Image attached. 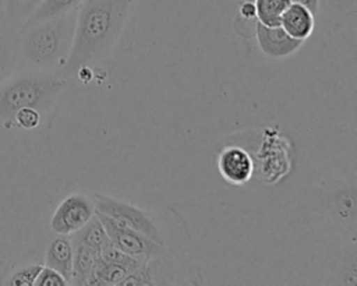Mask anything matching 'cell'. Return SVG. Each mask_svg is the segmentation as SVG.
Returning a JSON list of instances; mask_svg holds the SVG:
<instances>
[{"mask_svg":"<svg viewBox=\"0 0 357 286\" xmlns=\"http://www.w3.org/2000/svg\"><path fill=\"white\" fill-rule=\"evenodd\" d=\"M247 1H254V0H247Z\"/></svg>","mask_w":357,"mask_h":286,"instance_id":"cell-26","label":"cell"},{"mask_svg":"<svg viewBox=\"0 0 357 286\" xmlns=\"http://www.w3.org/2000/svg\"><path fill=\"white\" fill-rule=\"evenodd\" d=\"M77 10L24 29H18L17 53L21 68L50 71L63 68L70 53Z\"/></svg>","mask_w":357,"mask_h":286,"instance_id":"cell-2","label":"cell"},{"mask_svg":"<svg viewBox=\"0 0 357 286\" xmlns=\"http://www.w3.org/2000/svg\"><path fill=\"white\" fill-rule=\"evenodd\" d=\"M290 3V0H254L255 18L266 27H278L283 11Z\"/></svg>","mask_w":357,"mask_h":286,"instance_id":"cell-16","label":"cell"},{"mask_svg":"<svg viewBox=\"0 0 357 286\" xmlns=\"http://www.w3.org/2000/svg\"><path fill=\"white\" fill-rule=\"evenodd\" d=\"M134 0H82L61 75L70 80L103 57L119 40Z\"/></svg>","mask_w":357,"mask_h":286,"instance_id":"cell-1","label":"cell"},{"mask_svg":"<svg viewBox=\"0 0 357 286\" xmlns=\"http://www.w3.org/2000/svg\"><path fill=\"white\" fill-rule=\"evenodd\" d=\"M93 201V206L96 212H100L112 219H114L116 222L121 223L123 226H127L130 229H134L145 236H148L149 239L162 243L163 244V239H162V233L159 226L156 225L155 219L144 209L131 205L126 201L121 200H116L103 194H95L92 197Z\"/></svg>","mask_w":357,"mask_h":286,"instance_id":"cell-4","label":"cell"},{"mask_svg":"<svg viewBox=\"0 0 357 286\" xmlns=\"http://www.w3.org/2000/svg\"><path fill=\"white\" fill-rule=\"evenodd\" d=\"M39 3V0H21V7H20V21H22L31 10Z\"/></svg>","mask_w":357,"mask_h":286,"instance_id":"cell-23","label":"cell"},{"mask_svg":"<svg viewBox=\"0 0 357 286\" xmlns=\"http://www.w3.org/2000/svg\"><path fill=\"white\" fill-rule=\"evenodd\" d=\"M95 213L93 201L85 194L67 195L54 209L50 218V229L56 234L70 236L81 229Z\"/></svg>","mask_w":357,"mask_h":286,"instance_id":"cell-6","label":"cell"},{"mask_svg":"<svg viewBox=\"0 0 357 286\" xmlns=\"http://www.w3.org/2000/svg\"><path fill=\"white\" fill-rule=\"evenodd\" d=\"M0 25H6L4 22V0H0Z\"/></svg>","mask_w":357,"mask_h":286,"instance_id":"cell-25","label":"cell"},{"mask_svg":"<svg viewBox=\"0 0 357 286\" xmlns=\"http://www.w3.org/2000/svg\"><path fill=\"white\" fill-rule=\"evenodd\" d=\"M42 114L35 107H22L14 113L13 121L22 130H35L42 124Z\"/></svg>","mask_w":357,"mask_h":286,"instance_id":"cell-19","label":"cell"},{"mask_svg":"<svg viewBox=\"0 0 357 286\" xmlns=\"http://www.w3.org/2000/svg\"><path fill=\"white\" fill-rule=\"evenodd\" d=\"M20 68L17 39L0 27V84Z\"/></svg>","mask_w":357,"mask_h":286,"instance_id":"cell-14","label":"cell"},{"mask_svg":"<svg viewBox=\"0 0 357 286\" xmlns=\"http://www.w3.org/2000/svg\"><path fill=\"white\" fill-rule=\"evenodd\" d=\"M73 257L74 248L71 239L64 234H57L54 239L49 241L46 247L45 265L61 273L70 283L73 271Z\"/></svg>","mask_w":357,"mask_h":286,"instance_id":"cell-10","label":"cell"},{"mask_svg":"<svg viewBox=\"0 0 357 286\" xmlns=\"http://www.w3.org/2000/svg\"><path fill=\"white\" fill-rule=\"evenodd\" d=\"M73 271L70 285H88L91 275L93 273L100 254L84 244L73 243Z\"/></svg>","mask_w":357,"mask_h":286,"instance_id":"cell-12","label":"cell"},{"mask_svg":"<svg viewBox=\"0 0 357 286\" xmlns=\"http://www.w3.org/2000/svg\"><path fill=\"white\" fill-rule=\"evenodd\" d=\"M21 0H4V22L8 27H15L20 22Z\"/></svg>","mask_w":357,"mask_h":286,"instance_id":"cell-21","label":"cell"},{"mask_svg":"<svg viewBox=\"0 0 357 286\" xmlns=\"http://www.w3.org/2000/svg\"><path fill=\"white\" fill-rule=\"evenodd\" d=\"M67 80L61 74L22 68L0 84V120H13L22 107L49 112L63 92Z\"/></svg>","mask_w":357,"mask_h":286,"instance_id":"cell-3","label":"cell"},{"mask_svg":"<svg viewBox=\"0 0 357 286\" xmlns=\"http://www.w3.org/2000/svg\"><path fill=\"white\" fill-rule=\"evenodd\" d=\"M131 271L123 265L99 258L88 285H120Z\"/></svg>","mask_w":357,"mask_h":286,"instance_id":"cell-15","label":"cell"},{"mask_svg":"<svg viewBox=\"0 0 357 286\" xmlns=\"http://www.w3.org/2000/svg\"><path fill=\"white\" fill-rule=\"evenodd\" d=\"M81 1L82 0H39V3L22 20L18 29H24L31 25L68 14V13L77 10L79 7Z\"/></svg>","mask_w":357,"mask_h":286,"instance_id":"cell-11","label":"cell"},{"mask_svg":"<svg viewBox=\"0 0 357 286\" xmlns=\"http://www.w3.org/2000/svg\"><path fill=\"white\" fill-rule=\"evenodd\" d=\"M0 27H1V25H0Z\"/></svg>","mask_w":357,"mask_h":286,"instance_id":"cell-27","label":"cell"},{"mask_svg":"<svg viewBox=\"0 0 357 286\" xmlns=\"http://www.w3.org/2000/svg\"><path fill=\"white\" fill-rule=\"evenodd\" d=\"M218 169L220 176L230 184H245L254 172V162L247 151L240 146L225 148L218 158Z\"/></svg>","mask_w":357,"mask_h":286,"instance_id":"cell-8","label":"cell"},{"mask_svg":"<svg viewBox=\"0 0 357 286\" xmlns=\"http://www.w3.org/2000/svg\"><path fill=\"white\" fill-rule=\"evenodd\" d=\"M100 257H102L105 261L123 265V266L128 268L131 272H132L134 269L139 268L145 261H148V259H142V258L130 255V254L121 251L120 248L114 247L113 244H109L107 247H105V248L100 251Z\"/></svg>","mask_w":357,"mask_h":286,"instance_id":"cell-17","label":"cell"},{"mask_svg":"<svg viewBox=\"0 0 357 286\" xmlns=\"http://www.w3.org/2000/svg\"><path fill=\"white\" fill-rule=\"evenodd\" d=\"M96 216L102 222L110 243L120 248L121 251L142 258V259H152V258H159L165 253V247L162 243H158L148 236L130 229L127 226H123L121 223L116 222L114 219L96 212Z\"/></svg>","mask_w":357,"mask_h":286,"instance_id":"cell-5","label":"cell"},{"mask_svg":"<svg viewBox=\"0 0 357 286\" xmlns=\"http://www.w3.org/2000/svg\"><path fill=\"white\" fill-rule=\"evenodd\" d=\"M42 264H29L15 269L6 280V285L10 286H33L35 279L42 269Z\"/></svg>","mask_w":357,"mask_h":286,"instance_id":"cell-18","label":"cell"},{"mask_svg":"<svg viewBox=\"0 0 357 286\" xmlns=\"http://www.w3.org/2000/svg\"><path fill=\"white\" fill-rule=\"evenodd\" d=\"M315 14H312L307 7L290 3L280 17V27L294 39L305 40L314 31Z\"/></svg>","mask_w":357,"mask_h":286,"instance_id":"cell-9","label":"cell"},{"mask_svg":"<svg viewBox=\"0 0 357 286\" xmlns=\"http://www.w3.org/2000/svg\"><path fill=\"white\" fill-rule=\"evenodd\" d=\"M290 1L307 7L312 14H317L318 6H319V0H290Z\"/></svg>","mask_w":357,"mask_h":286,"instance_id":"cell-24","label":"cell"},{"mask_svg":"<svg viewBox=\"0 0 357 286\" xmlns=\"http://www.w3.org/2000/svg\"><path fill=\"white\" fill-rule=\"evenodd\" d=\"M238 14H240V17H243V18H245V20H257V18H255V6H254V1L243 0V3L240 4V8H238Z\"/></svg>","mask_w":357,"mask_h":286,"instance_id":"cell-22","label":"cell"},{"mask_svg":"<svg viewBox=\"0 0 357 286\" xmlns=\"http://www.w3.org/2000/svg\"><path fill=\"white\" fill-rule=\"evenodd\" d=\"M66 285H70L68 280L61 273H59L57 271L46 265L42 266L33 283V286H66Z\"/></svg>","mask_w":357,"mask_h":286,"instance_id":"cell-20","label":"cell"},{"mask_svg":"<svg viewBox=\"0 0 357 286\" xmlns=\"http://www.w3.org/2000/svg\"><path fill=\"white\" fill-rule=\"evenodd\" d=\"M71 236V243H77V244H84L95 251H98L100 254V251L107 247L110 243V239L102 225V222L99 220V218L96 216V213H93V216L77 232H74Z\"/></svg>","mask_w":357,"mask_h":286,"instance_id":"cell-13","label":"cell"},{"mask_svg":"<svg viewBox=\"0 0 357 286\" xmlns=\"http://www.w3.org/2000/svg\"><path fill=\"white\" fill-rule=\"evenodd\" d=\"M255 36L259 49L264 54L279 59L286 57L301 47L303 40H297L291 38L280 25L278 27H266L258 21H255Z\"/></svg>","mask_w":357,"mask_h":286,"instance_id":"cell-7","label":"cell"}]
</instances>
